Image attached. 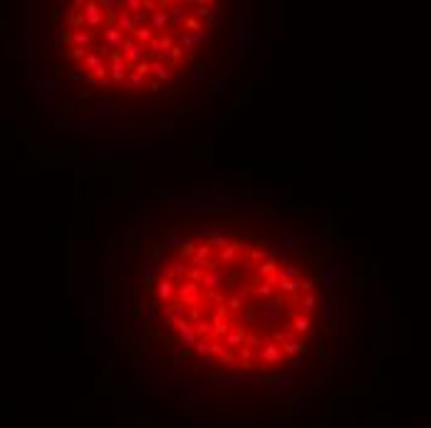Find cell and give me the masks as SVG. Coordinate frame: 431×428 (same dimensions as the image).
Listing matches in <instances>:
<instances>
[{
	"mask_svg": "<svg viewBox=\"0 0 431 428\" xmlns=\"http://www.w3.org/2000/svg\"><path fill=\"white\" fill-rule=\"evenodd\" d=\"M67 42H70L74 57H84L87 52L94 50V32H89V30H84V27H70Z\"/></svg>",
	"mask_w": 431,
	"mask_h": 428,
	"instance_id": "6da1fadb",
	"label": "cell"
},
{
	"mask_svg": "<svg viewBox=\"0 0 431 428\" xmlns=\"http://www.w3.org/2000/svg\"><path fill=\"white\" fill-rule=\"evenodd\" d=\"M119 57L129 64V69L132 67H137L139 62H144V60H149V52H146V47L144 45H139L137 40H132V37H127V42L122 45V50H119Z\"/></svg>",
	"mask_w": 431,
	"mask_h": 428,
	"instance_id": "7a4b0ae2",
	"label": "cell"
},
{
	"mask_svg": "<svg viewBox=\"0 0 431 428\" xmlns=\"http://www.w3.org/2000/svg\"><path fill=\"white\" fill-rule=\"evenodd\" d=\"M174 329H176V334H179V339H181V344H184V347H194V344L199 342V337H196V332H194V324H191L186 317H184V319H179Z\"/></svg>",
	"mask_w": 431,
	"mask_h": 428,
	"instance_id": "3957f363",
	"label": "cell"
},
{
	"mask_svg": "<svg viewBox=\"0 0 431 428\" xmlns=\"http://www.w3.org/2000/svg\"><path fill=\"white\" fill-rule=\"evenodd\" d=\"M149 69H151V74L156 77V82H169V79H174V67L169 64V62H164V60H149Z\"/></svg>",
	"mask_w": 431,
	"mask_h": 428,
	"instance_id": "277c9868",
	"label": "cell"
},
{
	"mask_svg": "<svg viewBox=\"0 0 431 428\" xmlns=\"http://www.w3.org/2000/svg\"><path fill=\"white\" fill-rule=\"evenodd\" d=\"M154 292H156V300L159 302H171L174 300V282H171V277H166V275H161L159 280H156V285H154Z\"/></svg>",
	"mask_w": 431,
	"mask_h": 428,
	"instance_id": "5b68a950",
	"label": "cell"
},
{
	"mask_svg": "<svg viewBox=\"0 0 431 428\" xmlns=\"http://www.w3.org/2000/svg\"><path fill=\"white\" fill-rule=\"evenodd\" d=\"M112 27L119 30L124 37H127V35H129V37L134 35V22H132V15H129V12H119V15L114 17V25H112Z\"/></svg>",
	"mask_w": 431,
	"mask_h": 428,
	"instance_id": "8992f818",
	"label": "cell"
},
{
	"mask_svg": "<svg viewBox=\"0 0 431 428\" xmlns=\"http://www.w3.org/2000/svg\"><path fill=\"white\" fill-rule=\"evenodd\" d=\"M102 12L109 15V17H117L119 12H124V0H102L99 2Z\"/></svg>",
	"mask_w": 431,
	"mask_h": 428,
	"instance_id": "52a82bcc",
	"label": "cell"
}]
</instances>
